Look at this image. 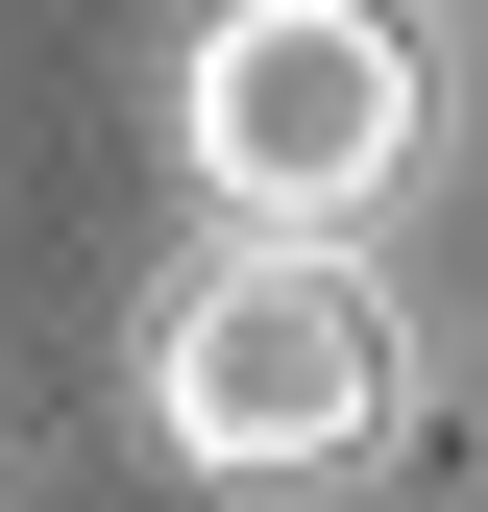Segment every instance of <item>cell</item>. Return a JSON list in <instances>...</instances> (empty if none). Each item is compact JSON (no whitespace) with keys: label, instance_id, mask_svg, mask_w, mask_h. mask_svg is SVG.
I'll list each match as a JSON object with an SVG mask.
<instances>
[{"label":"cell","instance_id":"2","mask_svg":"<svg viewBox=\"0 0 488 512\" xmlns=\"http://www.w3.org/2000/svg\"><path fill=\"white\" fill-rule=\"evenodd\" d=\"M147 415H171V464H220V488H318V464L391 439V293H366L342 244H220V269L147 317Z\"/></svg>","mask_w":488,"mask_h":512},{"label":"cell","instance_id":"1","mask_svg":"<svg viewBox=\"0 0 488 512\" xmlns=\"http://www.w3.org/2000/svg\"><path fill=\"white\" fill-rule=\"evenodd\" d=\"M415 25L391 0H220L196 25V74H171V147H196V196L244 244H342L366 196L415 171Z\"/></svg>","mask_w":488,"mask_h":512}]
</instances>
